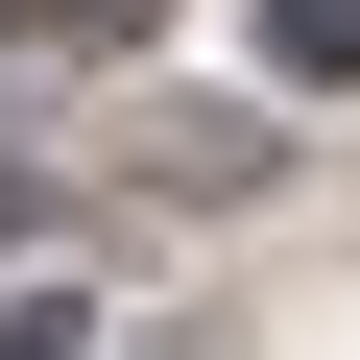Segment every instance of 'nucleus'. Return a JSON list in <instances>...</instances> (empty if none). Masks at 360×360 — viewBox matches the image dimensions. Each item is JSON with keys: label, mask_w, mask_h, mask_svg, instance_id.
<instances>
[{"label": "nucleus", "mask_w": 360, "mask_h": 360, "mask_svg": "<svg viewBox=\"0 0 360 360\" xmlns=\"http://www.w3.org/2000/svg\"><path fill=\"white\" fill-rule=\"evenodd\" d=\"M0 240H25V193H0Z\"/></svg>", "instance_id": "nucleus-3"}, {"label": "nucleus", "mask_w": 360, "mask_h": 360, "mask_svg": "<svg viewBox=\"0 0 360 360\" xmlns=\"http://www.w3.org/2000/svg\"><path fill=\"white\" fill-rule=\"evenodd\" d=\"M0 360H96V288H72V264H25V288H0Z\"/></svg>", "instance_id": "nucleus-2"}, {"label": "nucleus", "mask_w": 360, "mask_h": 360, "mask_svg": "<svg viewBox=\"0 0 360 360\" xmlns=\"http://www.w3.org/2000/svg\"><path fill=\"white\" fill-rule=\"evenodd\" d=\"M264 72L288 96H360V0H264Z\"/></svg>", "instance_id": "nucleus-1"}]
</instances>
